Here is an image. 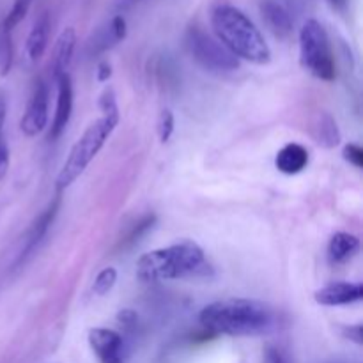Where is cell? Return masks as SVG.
Wrapping results in <instances>:
<instances>
[{"label":"cell","mask_w":363,"mask_h":363,"mask_svg":"<svg viewBox=\"0 0 363 363\" xmlns=\"http://www.w3.org/2000/svg\"><path fill=\"white\" fill-rule=\"evenodd\" d=\"M328 2H330V6L337 11H344L347 6V0H328Z\"/></svg>","instance_id":"30"},{"label":"cell","mask_w":363,"mask_h":363,"mask_svg":"<svg viewBox=\"0 0 363 363\" xmlns=\"http://www.w3.org/2000/svg\"><path fill=\"white\" fill-rule=\"evenodd\" d=\"M211 27L216 39L236 57L252 64H268L272 50L262 32L241 9L230 4H218L211 11Z\"/></svg>","instance_id":"2"},{"label":"cell","mask_w":363,"mask_h":363,"mask_svg":"<svg viewBox=\"0 0 363 363\" xmlns=\"http://www.w3.org/2000/svg\"><path fill=\"white\" fill-rule=\"evenodd\" d=\"M208 268L204 250L186 240L142 255L137 261V277L147 284L167 282L204 275Z\"/></svg>","instance_id":"4"},{"label":"cell","mask_w":363,"mask_h":363,"mask_svg":"<svg viewBox=\"0 0 363 363\" xmlns=\"http://www.w3.org/2000/svg\"><path fill=\"white\" fill-rule=\"evenodd\" d=\"M199 323L211 335L259 337L277 328V312L264 301L229 298L206 305Z\"/></svg>","instance_id":"1"},{"label":"cell","mask_w":363,"mask_h":363,"mask_svg":"<svg viewBox=\"0 0 363 363\" xmlns=\"http://www.w3.org/2000/svg\"><path fill=\"white\" fill-rule=\"evenodd\" d=\"M128 34L126 20L123 16L112 18L108 25L103 28L101 32H98V35L94 38V48L96 52H105V50L112 48L113 45L123 41Z\"/></svg>","instance_id":"18"},{"label":"cell","mask_w":363,"mask_h":363,"mask_svg":"<svg viewBox=\"0 0 363 363\" xmlns=\"http://www.w3.org/2000/svg\"><path fill=\"white\" fill-rule=\"evenodd\" d=\"M344 158L354 165L357 169H362L363 167V149L358 144H347L344 147Z\"/></svg>","instance_id":"23"},{"label":"cell","mask_w":363,"mask_h":363,"mask_svg":"<svg viewBox=\"0 0 363 363\" xmlns=\"http://www.w3.org/2000/svg\"><path fill=\"white\" fill-rule=\"evenodd\" d=\"M311 131L315 144L323 145V147L332 149L340 144V130L337 126V121L328 112H319L315 116V119L312 121Z\"/></svg>","instance_id":"15"},{"label":"cell","mask_w":363,"mask_h":363,"mask_svg":"<svg viewBox=\"0 0 363 363\" xmlns=\"http://www.w3.org/2000/svg\"><path fill=\"white\" fill-rule=\"evenodd\" d=\"M59 204H60V199L57 197L55 201H53L52 204H50L48 208H46L45 211L39 215V218L32 223L30 230H28V234H27V240H25L23 248H21L20 255H18L16 266L27 261L28 255H32L35 250H38V247L41 245V241L45 240L46 233H48L50 225H52L53 220H55L57 211H59Z\"/></svg>","instance_id":"11"},{"label":"cell","mask_w":363,"mask_h":363,"mask_svg":"<svg viewBox=\"0 0 363 363\" xmlns=\"http://www.w3.org/2000/svg\"><path fill=\"white\" fill-rule=\"evenodd\" d=\"M308 165V151L301 144L291 142L286 144L275 158V167L286 176H296L303 172Z\"/></svg>","instance_id":"13"},{"label":"cell","mask_w":363,"mask_h":363,"mask_svg":"<svg viewBox=\"0 0 363 363\" xmlns=\"http://www.w3.org/2000/svg\"><path fill=\"white\" fill-rule=\"evenodd\" d=\"M30 2H32V0H14V4H13V7H11L9 14H7L6 20L2 21V25L7 28V30H13V28L16 27V25L20 23V21L23 20L25 16H27L28 7H30Z\"/></svg>","instance_id":"21"},{"label":"cell","mask_w":363,"mask_h":363,"mask_svg":"<svg viewBox=\"0 0 363 363\" xmlns=\"http://www.w3.org/2000/svg\"><path fill=\"white\" fill-rule=\"evenodd\" d=\"M99 110H101V117L89 124L87 130L74 142L59 176H57L55 186L59 191L69 188L85 172V169L98 156V152L101 151L105 142L112 137L119 124V108H117L116 96L112 91L103 92V96L99 98Z\"/></svg>","instance_id":"3"},{"label":"cell","mask_w":363,"mask_h":363,"mask_svg":"<svg viewBox=\"0 0 363 363\" xmlns=\"http://www.w3.org/2000/svg\"><path fill=\"white\" fill-rule=\"evenodd\" d=\"M13 39L11 30L0 23V74L6 77L13 67Z\"/></svg>","instance_id":"19"},{"label":"cell","mask_w":363,"mask_h":363,"mask_svg":"<svg viewBox=\"0 0 363 363\" xmlns=\"http://www.w3.org/2000/svg\"><path fill=\"white\" fill-rule=\"evenodd\" d=\"M48 85L43 80H35L28 98L27 110L20 121V128L27 137H35L48 124Z\"/></svg>","instance_id":"7"},{"label":"cell","mask_w":363,"mask_h":363,"mask_svg":"<svg viewBox=\"0 0 363 363\" xmlns=\"http://www.w3.org/2000/svg\"><path fill=\"white\" fill-rule=\"evenodd\" d=\"M116 282H117V269L112 268V266L103 268L101 272L96 275L94 284H92V293H94L96 296H106V294L113 289Z\"/></svg>","instance_id":"20"},{"label":"cell","mask_w":363,"mask_h":363,"mask_svg":"<svg viewBox=\"0 0 363 363\" xmlns=\"http://www.w3.org/2000/svg\"><path fill=\"white\" fill-rule=\"evenodd\" d=\"M9 169V149H7L6 140H0V181L4 179V176L7 174Z\"/></svg>","instance_id":"24"},{"label":"cell","mask_w":363,"mask_h":363,"mask_svg":"<svg viewBox=\"0 0 363 363\" xmlns=\"http://www.w3.org/2000/svg\"><path fill=\"white\" fill-rule=\"evenodd\" d=\"M315 301L325 307H340V305L357 303L363 298L362 284L354 282H333L321 287L314 294Z\"/></svg>","instance_id":"10"},{"label":"cell","mask_w":363,"mask_h":363,"mask_svg":"<svg viewBox=\"0 0 363 363\" xmlns=\"http://www.w3.org/2000/svg\"><path fill=\"white\" fill-rule=\"evenodd\" d=\"M300 59L305 69L319 80H335V59H333L326 28L311 18L300 30Z\"/></svg>","instance_id":"5"},{"label":"cell","mask_w":363,"mask_h":363,"mask_svg":"<svg viewBox=\"0 0 363 363\" xmlns=\"http://www.w3.org/2000/svg\"><path fill=\"white\" fill-rule=\"evenodd\" d=\"M74 48H77V32L73 27H66L57 39L55 55H53V78L67 73L71 60H73Z\"/></svg>","instance_id":"14"},{"label":"cell","mask_w":363,"mask_h":363,"mask_svg":"<svg viewBox=\"0 0 363 363\" xmlns=\"http://www.w3.org/2000/svg\"><path fill=\"white\" fill-rule=\"evenodd\" d=\"M89 346L101 363H124L123 337L108 328H92Z\"/></svg>","instance_id":"8"},{"label":"cell","mask_w":363,"mask_h":363,"mask_svg":"<svg viewBox=\"0 0 363 363\" xmlns=\"http://www.w3.org/2000/svg\"><path fill=\"white\" fill-rule=\"evenodd\" d=\"M184 45H186V50L191 59L202 69L209 71V73L223 74L240 69V60L218 39L211 38L208 32L202 30L197 25H194V27H190L186 30Z\"/></svg>","instance_id":"6"},{"label":"cell","mask_w":363,"mask_h":363,"mask_svg":"<svg viewBox=\"0 0 363 363\" xmlns=\"http://www.w3.org/2000/svg\"><path fill=\"white\" fill-rule=\"evenodd\" d=\"M346 337H350L351 340H354L357 344H362V326H351V328L346 330Z\"/></svg>","instance_id":"29"},{"label":"cell","mask_w":363,"mask_h":363,"mask_svg":"<svg viewBox=\"0 0 363 363\" xmlns=\"http://www.w3.org/2000/svg\"><path fill=\"white\" fill-rule=\"evenodd\" d=\"M360 250V240L354 234L337 233L328 243V259L333 264H342L350 261Z\"/></svg>","instance_id":"17"},{"label":"cell","mask_w":363,"mask_h":363,"mask_svg":"<svg viewBox=\"0 0 363 363\" xmlns=\"http://www.w3.org/2000/svg\"><path fill=\"white\" fill-rule=\"evenodd\" d=\"M110 77H112V66L108 62H99L98 74H96L98 82H106Z\"/></svg>","instance_id":"25"},{"label":"cell","mask_w":363,"mask_h":363,"mask_svg":"<svg viewBox=\"0 0 363 363\" xmlns=\"http://www.w3.org/2000/svg\"><path fill=\"white\" fill-rule=\"evenodd\" d=\"M117 318H119V321L123 323V325H135V323H137V314H135L133 311H130V308L121 311Z\"/></svg>","instance_id":"27"},{"label":"cell","mask_w":363,"mask_h":363,"mask_svg":"<svg viewBox=\"0 0 363 363\" xmlns=\"http://www.w3.org/2000/svg\"><path fill=\"white\" fill-rule=\"evenodd\" d=\"M266 363H287V360L284 358V354L280 353L279 350L269 347V350L266 351Z\"/></svg>","instance_id":"26"},{"label":"cell","mask_w":363,"mask_h":363,"mask_svg":"<svg viewBox=\"0 0 363 363\" xmlns=\"http://www.w3.org/2000/svg\"><path fill=\"white\" fill-rule=\"evenodd\" d=\"M57 82V106L55 116H53L52 131L50 138H59L60 133L66 130L69 124L71 113H73V82H71L69 73L60 74L55 78Z\"/></svg>","instance_id":"9"},{"label":"cell","mask_w":363,"mask_h":363,"mask_svg":"<svg viewBox=\"0 0 363 363\" xmlns=\"http://www.w3.org/2000/svg\"><path fill=\"white\" fill-rule=\"evenodd\" d=\"M261 14L264 23L268 25L269 30L277 35L279 39H287L293 34V16L286 6L279 2V0H264L261 4Z\"/></svg>","instance_id":"12"},{"label":"cell","mask_w":363,"mask_h":363,"mask_svg":"<svg viewBox=\"0 0 363 363\" xmlns=\"http://www.w3.org/2000/svg\"><path fill=\"white\" fill-rule=\"evenodd\" d=\"M6 113H7V103H6V98H4V94L0 92V140L4 138L2 131H4V123H6Z\"/></svg>","instance_id":"28"},{"label":"cell","mask_w":363,"mask_h":363,"mask_svg":"<svg viewBox=\"0 0 363 363\" xmlns=\"http://www.w3.org/2000/svg\"><path fill=\"white\" fill-rule=\"evenodd\" d=\"M48 38H50V18L48 14L43 13L41 16L35 20L34 27H32L30 34L27 38V55L32 62H38L43 59L46 52V46H48Z\"/></svg>","instance_id":"16"},{"label":"cell","mask_w":363,"mask_h":363,"mask_svg":"<svg viewBox=\"0 0 363 363\" xmlns=\"http://www.w3.org/2000/svg\"><path fill=\"white\" fill-rule=\"evenodd\" d=\"M174 126H176V121H174V113L170 110H162L158 117V137L162 140V144H167L170 140L174 133Z\"/></svg>","instance_id":"22"}]
</instances>
